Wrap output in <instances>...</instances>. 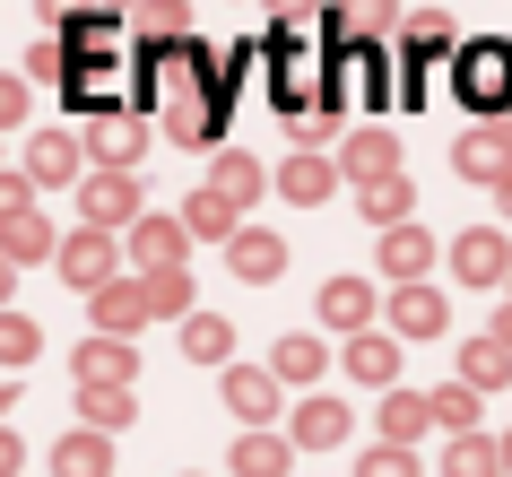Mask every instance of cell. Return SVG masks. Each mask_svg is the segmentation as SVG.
<instances>
[{
    "label": "cell",
    "instance_id": "cell-54",
    "mask_svg": "<svg viewBox=\"0 0 512 477\" xmlns=\"http://www.w3.org/2000/svg\"><path fill=\"white\" fill-rule=\"evenodd\" d=\"M504 287H512V269H504Z\"/></svg>",
    "mask_w": 512,
    "mask_h": 477
},
{
    "label": "cell",
    "instance_id": "cell-38",
    "mask_svg": "<svg viewBox=\"0 0 512 477\" xmlns=\"http://www.w3.org/2000/svg\"><path fill=\"white\" fill-rule=\"evenodd\" d=\"M139 287H148V313H183L191 321V304H200L191 269H157V278H139Z\"/></svg>",
    "mask_w": 512,
    "mask_h": 477
},
{
    "label": "cell",
    "instance_id": "cell-19",
    "mask_svg": "<svg viewBox=\"0 0 512 477\" xmlns=\"http://www.w3.org/2000/svg\"><path fill=\"white\" fill-rule=\"evenodd\" d=\"M356 417H348V399H304L296 408V451H330V443H348Z\"/></svg>",
    "mask_w": 512,
    "mask_h": 477
},
{
    "label": "cell",
    "instance_id": "cell-31",
    "mask_svg": "<svg viewBox=\"0 0 512 477\" xmlns=\"http://www.w3.org/2000/svg\"><path fill=\"white\" fill-rule=\"evenodd\" d=\"M356 209L374 217V226H408V174H374V183H356Z\"/></svg>",
    "mask_w": 512,
    "mask_h": 477
},
{
    "label": "cell",
    "instance_id": "cell-51",
    "mask_svg": "<svg viewBox=\"0 0 512 477\" xmlns=\"http://www.w3.org/2000/svg\"><path fill=\"white\" fill-rule=\"evenodd\" d=\"M495 460H504V477H512V434H504V443H495Z\"/></svg>",
    "mask_w": 512,
    "mask_h": 477
},
{
    "label": "cell",
    "instance_id": "cell-13",
    "mask_svg": "<svg viewBox=\"0 0 512 477\" xmlns=\"http://www.w3.org/2000/svg\"><path fill=\"white\" fill-rule=\"evenodd\" d=\"M226 408H235L252 434H270V417H278V373H261V365H235L226 373Z\"/></svg>",
    "mask_w": 512,
    "mask_h": 477
},
{
    "label": "cell",
    "instance_id": "cell-53",
    "mask_svg": "<svg viewBox=\"0 0 512 477\" xmlns=\"http://www.w3.org/2000/svg\"><path fill=\"white\" fill-rule=\"evenodd\" d=\"M96 9H105V18H113V9H139V0H96Z\"/></svg>",
    "mask_w": 512,
    "mask_h": 477
},
{
    "label": "cell",
    "instance_id": "cell-8",
    "mask_svg": "<svg viewBox=\"0 0 512 477\" xmlns=\"http://www.w3.org/2000/svg\"><path fill=\"white\" fill-rule=\"evenodd\" d=\"M87 313H96V330H105V339H131V330H148V287H139V278H105V287L87 295Z\"/></svg>",
    "mask_w": 512,
    "mask_h": 477
},
{
    "label": "cell",
    "instance_id": "cell-25",
    "mask_svg": "<svg viewBox=\"0 0 512 477\" xmlns=\"http://www.w3.org/2000/svg\"><path fill=\"white\" fill-rule=\"evenodd\" d=\"M0 261H9V269H18V261H53V217H44V209L9 217V226H0Z\"/></svg>",
    "mask_w": 512,
    "mask_h": 477
},
{
    "label": "cell",
    "instance_id": "cell-52",
    "mask_svg": "<svg viewBox=\"0 0 512 477\" xmlns=\"http://www.w3.org/2000/svg\"><path fill=\"white\" fill-rule=\"evenodd\" d=\"M9 278H18V269H9V261H0V304H9Z\"/></svg>",
    "mask_w": 512,
    "mask_h": 477
},
{
    "label": "cell",
    "instance_id": "cell-30",
    "mask_svg": "<svg viewBox=\"0 0 512 477\" xmlns=\"http://www.w3.org/2000/svg\"><path fill=\"white\" fill-rule=\"evenodd\" d=\"M296 469V443H278V434H243L235 443V477H287Z\"/></svg>",
    "mask_w": 512,
    "mask_h": 477
},
{
    "label": "cell",
    "instance_id": "cell-44",
    "mask_svg": "<svg viewBox=\"0 0 512 477\" xmlns=\"http://www.w3.org/2000/svg\"><path fill=\"white\" fill-rule=\"evenodd\" d=\"M27 122V79H0V131H18Z\"/></svg>",
    "mask_w": 512,
    "mask_h": 477
},
{
    "label": "cell",
    "instance_id": "cell-27",
    "mask_svg": "<svg viewBox=\"0 0 512 477\" xmlns=\"http://www.w3.org/2000/svg\"><path fill=\"white\" fill-rule=\"evenodd\" d=\"M217 122H226V105H217V96H183V105H165V131L183 139V148H209Z\"/></svg>",
    "mask_w": 512,
    "mask_h": 477
},
{
    "label": "cell",
    "instance_id": "cell-34",
    "mask_svg": "<svg viewBox=\"0 0 512 477\" xmlns=\"http://www.w3.org/2000/svg\"><path fill=\"white\" fill-rule=\"evenodd\" d=\"M183 356L191 365H226V356H235V330H226L217 313H191L183 321Z\"/></svg>",
    "mask_w": 512,
    "mask_h": 477
},
{
    "label": "cell",
    "instance_id": "cell-17",
    "mask_svg": "<svg viewBox=\"0 0 512 477\" xmlns=\"http://www.w3.org/2000/svg\"><path fill=\"white\" fill-rule=\"evenodd\" d=\"M70 373H79V391H87V382H122V391H131L139 356H131V339H105V330H96V339L70 356Z\"/></svg>",
    "mask_w": 512,
    "mask_h": 477
},
{
    "label": "cell",
    "instance_id": "cell-16",
    "mask_svg": "<svg viewBox=\"0 0 512 477\" xmlns=\"http://www.w3.org/2000/svg\"><path fill=\"white\" fill-rule=\"evenodd\" d=\"M322 330H339V339L374 330V287H365V278H330L322 287Z\"/></svg>",
    "mask_w": 512,
    "mask_h": 477
},
{
    "label": "cell",
    "instance_id": "cell-42",
    "mask_svg": "<svg viewBox=\"0 0 512 477\" xmlns=\"http://www.w3.org/2000/svg\"><path fill=\"white\" fill-rule=\"evenodd\" d=\"M356 477H417V451H400V443H374L365 460H356Z\"/></svg>",
    "mask_w": 512,
    "mask_h": 477
},
{
    "label": "cell",
    "instance_id": "cell-3",
    "mask_svg": "<svg viewBox=\"0 0 512 477\" xmlns=\"http://www.w3.org/2000/svg\"><path fill=\"white\" fill-rule=\"evenodd\" d=\"M148 87H157L165 105H183V96H217V87H209V61H200V44H191V35L148 44Z\"/></svg>",
    "mask_w": 512,
    "mask_h": 477
},
{
    "label": "cell",
    "instance_id": "cell-49",
    "mask_svg": "<svg viewBox=\"0 0 512 477\" xmlns=\"http://www.w3.org/2000/svg\"><path fill=\"white\" fill-rule=\"evenodd\" d=\"M495 347H512V304H504V321H495Z\"/></svg>",
    "mask_w": 512,
    "mask_h": 477
},
{
    "label": "cell",
    "instance_id": "cell-7",
    "mask_svg": "<svg viewBox=\"0 0 512 477\" xmlns=\"http://www.w3.org/2000/svg\"><path fill=\"white\" fill-rule=\"evenodd\" d=\"M79 148H87L96 165H113V174H131V165H139V148H148V122H139V113H96Z\"/></svg>",
    "mask_w": 512,
    "mask_h": 477
},
{
    "label": "cell",
    "instance_id": "cell-35",
    "mask_svg": "<svg viewBox=\"0 0 512 477\" xmlns=\"http://www.w3.org/2000/svg\"><path fill=\"white\" fill-rule=\"evenodd\" d=\"M426 417L443 434H478V391L469 382H443V391H426Z\"/></svg>",
    "mask_w": 512,
    "mask_h": 477
},
{
    "label": "cell",
    "instance_id": "cell-20",
    "mask_svg": "<svg viewBox=\"0 0 512 477\" xmlns=\"http://www.w3.org/2000/svg\"><path fill=\"white\" fill-rule=\"evenodd\" d=\"M434 330H443V295H434L426 278L391 295V339H434Z\"/></svg>",
    "mask_w": 512,
    "mask_h": 477
},
{
    "label": "cell",
    "instance_id": "cell-39",
    "mask_svg": "<svg viewBox=\"0 0 512 477\" xmlns=\"http://www.w3.org/2000/svg\"><path fill=\"white\" fill-rule=\"evenodd\" d=\"M235 217H243V209H226L217 191H191V209H183V235H235Z\"/></svg>",
    "mask_w": 512,
    "mask_h": 477
},
{
    "label": "cell",
    "instance_id": "cell-23",
    "mask_svg": "<svg viewBox=\"0 0 512 477\" xmlns=\"http://www.w3.org/2000/svg\"><path fill=\"white\" fill-rule=\"evenodd\" d=\"M339 174H356V183H374V174H400V139H391V131H356L348 148H339Z\"/></svg>",
    "mask_w": 512,
    "mask_h": 477
},
{
    "label": "cell",
    "instance_id": "cell-40",
    "mask_svg": "<svg viewBox=\"0 0 512 477\" xmlns=\"http://www.w3.org/2000/svg\"><path fill=\"white\" fill-rule=\"evenodd\" d=\"M35 347H44V330L27 313H0V365H35Z\"/></svg>",
    "mask_w": 512,
    "mask_h": 477
},
{
    "label": "cell",
    "instance_id": "cell-1",
    "mask_svg": "<svg viewBox=\"0 0 512 477\" xmlns=\"http://www.w3.org/2000/svg\"><path fill=\"white\" fill-rule=\"evenodd\" d=\"M452 96L478 113V122H504V113H512V44H504V35L452 44Z\"/></svg>",
    "mask_w": 512,
    "mask_h": 477
},
{
    "label": "cell",
    "instance_id": "cell-48",
    "mask_svg": "<svg viewBox=\"0 0 512 477\" xmlns=\"http://www.w3.org/2000/svg\"><path fill=\"white\" fill-rule=\"evenodd\" d=\"M270 9H278V18H304V9H313V0H270Z\"/></svg>",
    "mask_w": 512,
    "mask_h": 477
},
{
    "label": "cell",
    "instance_id": "cell-24",
    "mask_svg": "<svg viewBox=\"0 0 512 477\" xmlns=\"http://www.w3.org/2000/svg\"><path fill=\"white\" fill-rule=\"evenodd\" d=\"M79 417H87V434H122V425L139 417V399L122 391V382H87V391H79Z\"/></svg>",
    "mask_w": 512,
    "mask_h": 477
},
{
    "label": "cell",
    "instance_id": "cell-45",
    "mask_svg": "<svg viewBox=\"0 0 512 477\" xmlns=\"http://www.w3.org/2000/svg\"><path fill=\"white\" fill-rule=\"evenodd\" d=\"M61 70H70V61H61V44H35V53H27V79H61Z\"/></svg>",
    "mask_w": 512,
    "mask_h": 477
},
{
    "label": "cell",
    "instance_id": "cell-18",
    "mask_svg": "<svg viewBox=\"0 0 512 477\" xmlns=\"http://www.w3.org/2000/svg\"><path fill=\"white\" fill-rule=\"evenodd\" d=\"M452 165H460V183H486V191H495V183H504V165H512V139L486 122V131L460 139V157H452Z\"/></svg>",
    "mask_w": 512,
    "mask_h": 477
},
{
    "label": "cell",
    "instance_id": "cell-22",
    "mask_svg": "<svg viewBox=\"0 0 512 477\" xmlns=\"http://www.w3.org/2000/svg\"><path fill=\"white\" fill-rule=\"evenodd\" d=\"M53 477H113V443H105V434H87V425H79V434H61V443H53Z\"/></svg>",
    "mask_w": 512,
    "mask_h": 477
},
{
    "label": "cell",
    "instance_id": "cell-37",
    "mask_svg": "<svg viewBox=\"0 0 512 477\" xmlns=\"http://www.w3.org/2000/svg\"><path fill=\"white\" fill-rule=\"evenodd\" d=\"M330 18H339L356 44H374V27H400V0H330Z\"/></svg>",
    "mask_w": 512,
    "mask_h": 477
},
{
    "label": "cell",
    "instance_id": "cell-46",
    "mask_svg": "<svg viewBox=\"0 0 512 477\" xmlns=\"http://www.w3.org/2000/svg\"><path fill=\"white\" fill-rule=\"evenodd\" d=\"M18 469H27V451H18V434L0 425V477H18Z\"/></svg>",
    "mask_w": 512,
    "mask_h": 477
},
{
    "label": "cell",
    "instance_id": "cell-9",
    "mask_svg": "<svg viewBox=\"0 0 512 477\" xmlns=\"http://www.w3.org/2000/svg\"><path fill=\"white\" fill-rule=\"evenodd\" d=\"M79 174H87V148L70 131H35L27 139V183L35 191H61V183H79Z\"/></svg>",
    "mask_w": 512,
    "mask_h": 477
},
{
    "label": "cell",
    "instance_id": "cell-32",
    "mask_svg": "<svg viewBox=\"0 0 512 477\" xmlns=\"http://www.w3.org/2000/svg\"><path fill=\"white\" fill-rule=\"evenodd\" d=\"M270 373H278V382H322V373H330V347L322 339H278L270 347Z\"/></svg>",
    "mask_w": 512,
    "mask_h": 477
},
{
    "label": "cell",
    "instance_id": "cell-28",
    "mask_svg": "<svg viewBox=\"0 0 512 477\" xmlns=\"http://www.w3.org/2000/svg\"><path fill=\"white\" fill-rule=\"evenodd\" d=\"M261 183H270V174H261L252 157H235V148H226V157H217V174H209V191L226 200V209H252V200H261Z\"/></svg>",
    "mask_w": 512,
    "mask_h": 477
},
{
    "label": "cell",
    "instance_id": "cell-50",
    "mask_svg": "<svg viewBox=\"0 0 512 477\" xmlns=\"http://www.w3.org/2000/svg\"><path fill=\"white\" fill-rule=\"evenodd\" d=\"M9 408H18V382H0V417H9Z\"/></svg>",
    "mask_w": 512,
    "mask_h": 477
},
{
    "label": "cell",
    "instance_id": "cell-21",
    "mask_svg": "<svg viewBox=\"0 0 512 477\" xmlns=\"http://www.w3.org/2000/svg\"><path fill=\"white\" fill-rule=\"evenodd\" d=\"M348 373H356V382H374V391H391V382H400V339L356 330V339H348Z\"/></svg>",
    "mask_w": 512,
    "mask_h": 477
},
{
    "label": "cell",
    "instance_id": "cell-12",
    "mask_svg": "<svg viewBox=\"0 0 512 477\" xmlns=\"http://www.w3.org/2000/svg\"><path fill=\"white\" fill-rule=\"evenodd\" d=\"M131 261H139V278H157V269H183V226L174 217H131Z\"/></svg>",
    "mask_w": 512,
    "mask_h": 477
},
{
    "label": "cell",
    "instance_id": "cell-29",
    "mask_svg": "<svg viewBox=\"0 0 512 477\" xmlns=\"http://www.w3.org/2000/svg\"><path fill=\"white\" fill-rule=\"evenodd\" d=\"M460 382H469V391H495V382H512V347H495V339H469L460 347Z\"/></svg>",
    "mask_w": 512,
    "mask_h": 477
},
{
    "label": "cell",
    "instance_id": "cell-6",
    "mask_svg": "<svg viewBox=\"0 0 512 477\" xmlns=\"http://www.w3.org/2000/svg\"><path fill=\"white\" fill-rule=\"evenodd\" d=\"M53 261H61V278H70V287H87V295H96L105 278H122V243H113V235H96V226H79V235L61 243Z\"/></svg>",
    "mask_w": 512,
    "mask_h": 477
},
{
    "label": "cell",
    "instance_id": "cell-26",
    "mask_svg": "<svg viewBox=\"0 0 512 477\" xmlns=\"http://www.w3.org/2000/svg\"><path fill=\"white\" fill-rule=\"evenodd\" d=\"M330 183H339V165H330V157H287V165H278V191H287L296 209L330 200Z\"/></svg>",
    "mask_w": 512,
    "mask_h": 477
},
{
    "label": "cell",
    "instance_id": "cell-43",
    "mask_svg": "<svg viewBox=\"0 0 512 477\" xmlns=\"http://www.w3.org/2000/svg\"><path fill=\"white\" fill-rule=\"evenodd\" d=\"M27 209H35V183H27V174H0V226L27 217Z\"/></svg>",
    "mask_w": 512,
    "mask_h": 477
},
{
    "label": "cell",
    "instance_id": "cell-10",
    "mask_svg": "<svg viewBox=\"0 0 512 477\" xmlns=\"http://www.w3.org/2000/svg\"><path fill=\"white\" fill-rule=\"evenodd\" d=\"M61 87H70V96H79L87 113H122V61L113 53H87V61H70V70H61Z\"/></svg>",
    "mask_w": 512,
    "mask_h": 477
},
{
    "label": "cell",
    "instance_id": "cell-4",
    "mask_svg": "<svg viewBox=\"0 0 512 477\" xmlns=\"http://www.w3.org/2000/svg\"><path fill=\"white\" fill-rule=\"evenodd\" d=\"M400 105H417V70L426 61H452V18L443 9H417V18H400Z\"/></svg>",
    "mask_w": 512,
    "mask_h": 477
},
{
    "label": "cell",
    "instance_id": "cell-5",
    "mask_svg": "<svg viewBox=\"0 0 512 477\" xmlns=\"http://www.w3.org/2000/svg\"><path fill=\"white\" fill-rule=\"evenodd\" d=\"M79 209H87L96 235H105V226H131V217H139V174H113V165L79 174Z\"/></svg>",
    "mask_w": 512,
    "mask_h": 477
},
{
    "label": "cell",
    "instance_id": "cell-11",
    "mask_svg": "<svg viewBox=\"0 0 512 477\" xmlns=\"http://www.w3.org/2000/svg\"><path fill=\"white\" fill-rule=\"evenodd\" d=\"M452 269L469 278V287H504V269H512V243L495 235V226H469V235L452 243Z\"/></svg>",
    "mask_w": 512,
    "mask_h": 477
},
{
    "label": "cell",
    "instance_id": "cell-33",
    "mask_svg": "<svg viewBox=\"0 0 512 477\" xmlns=\"http://www.w3.org/2000/svg\"><path fill=\"white\" fill-rule=\"evenodd\" d=\"M443 477H504L495 434H452V443H443Z\"/></svg>",
    "mask_w": 512,
    "mask_h": 477
},
{
    "label": "cell",
    "instance_id": "cell-47",
    "mask_svg": "<svg viewBox=\"0 0 512 477\" xmlns=\"http://www.w3.org/2000/svg\"><path fill=\"white\" fill-rule=\"evenodd\" d=\"M495 209H504V217H512V165H504V183H495Z\"/></svg>",
    "mask_w": 512,
    "mask_h": 477
},
{
    "label": "cell",
    "instance_id": "cell-14",
    "mask_svg": "<svg viewBox=\"0 0 512 477\" xmlns=\"http://www.w3.org/2000/svg\"><path fill=\"white\" fill-rule=\"evenodd\" d=\"M226 261H235V278L270 287L278 269H287V243H278V235H261V226H235V235H226Z\"/></svg>",
    "mask_w": 512,
    "mask_h": 477
},
{
    "label": "cell",
    "instance_id": "cell-36",
    "mask_svg": "<svg viewBox=\"0 0 512 477\" xmlns=\"http://www.w3.org/2000/svg\"><path fill=\"white\" fill-rule=\"evenodd\" d=\"M426 425H434V417H426V399H417V391H391V399H382V443H400V451H408Z\"/></svg>",
    "mask_w": 512,
    "mask_h": 477
},
{
    "label": "cell",
    "instance_id": "cell-2",
    "mask_svg": "<svg viewBox=\"0 0 512 477\" xmlns=\"http://www.w3.org/2000/svg\"><path fill=\"white\" fill-rule=\"evenodd\" d=\"M330 96L348 105V96H365V105H400V70L382 61V44H348V53L330 61Z\"/></svg>",
    "mask_w": 512,
    "mask_h": 477
},
{
    "label": "cell",
    "instance_id": "cell-15",
    "mask_svg": "<svg viewBox=\"0 0 512 477\" xmlns=\"http://www.w3.org/2000/svg\"><path fill=\"white\" fill-rule=\"evenodd\" d=\"M374 261H382V278H400V287H417V278H426V269H434V243L417 235V226H382Z\"/></svg>",
    "mask_w": 512,
    "mask_h": 477
},
{
    "label": "cell",
    "instance_id": "cell-41",
    "mask_svg": "<svg viewBox=\"0 0 512 477\" xmlns=\"http://www.w3.org/2000/svg\"><path fill=\"white\" fill-rule=\"evenodd\" d=\"M139 27H148V44H174V35L191 27V9L183 0H139Z\"/></svg>",
    "mask_w": 512,
    "mask_h": 477
}]
</instances>
